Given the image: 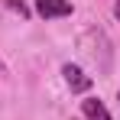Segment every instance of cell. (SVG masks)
Masks as SVG:
<instances>
[{
    "label": "cell",
    "instance_id": "5",
    "mask_svg": "<svg viewBox=\"0 0 120 120\" xmlns=\"http://www.w3.org/2000/svg\"><path fill=\"white\" fill-rule=\"evenodd\" d=\"M117 101H120V94H117Z\"/></svg>",
    "mask_w": 120,
    "mask_h": 120
},
{
    "label": "cell",
    "instance_id": "3",
    "mask_svg": "<svg viewBox=\"0 0 120 120\" xmlns=\"http://www.w3.org/2000/svg\"><path fill=\"white\" fill-rule=\"evenodd\" d=\"M81 110H84V117H88V120H110V114H107V107H104L101 101H94V98L81 101Z\"/></svg>",
    "mask_w": 120,
    "mask_h": 120
},
{
    "label": "cell",
    "instance_id": "1",
    "mask_svg": "<svg viewBox=\"0 0 120 120\" xmlns=\"http://www.w3.org/2000/svg\"><path fill=\"white\" fill-rule=\"evenodd\" d=\"M36 13L42 20H55V16H68L71 3L68 0H36Z\"/></svg>",
    "mask_w": 120,
    "mask_h": 120
},
{
    "label": "cell",
    "instance_id": "2",
    "mask_svg": "<svg viewBox=\"0 0 120 120\" xmlns=\"http://www.w3.org/2000/svg\"><path fill=\"white\" fill-rule=\"evenodd\" d=\"M65 81H68L71 91H88V88H91V78L81 71L78 65H65Z\"/></svg>",
    "mask_w": 120,
    "mask_h": 120
},
{
    "label": "cell",
    "instance_id": "4",
    "mask_svg": "<svg viewBox=\"0 0 120 120\" xmlns=\"http://www.w3.org/2000/svg\"><path fill=\"white\" fill-rule=\"evenodd\" d=\"M114 13H117V20H120V0H117V7H114Z\"/></svg>",
    "mask_w": 120,
    "mask_h": 120
}]
</instances>
